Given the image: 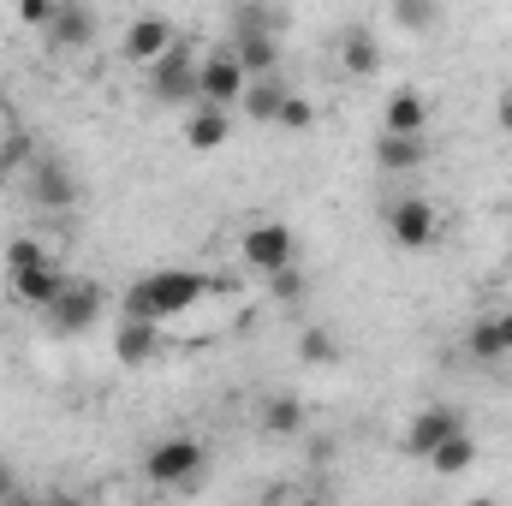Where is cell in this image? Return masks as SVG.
Here are the masks:
<instances>
[{"label": "cell", "mask_w": 512, "mask_h": 506, "mask_svg": "<svg viewBox=\"0 0 512 506\" xmlns=\"http://www.w3.org/2000/svg\"><path fill=\"white\" fill-rule=\"evenodd\" d=\"M203 292H209V274H197V268H155V274H143V280L126 292L120 316L167 322V316H185Z\"/></svg>", "instance_id": "6da1fadb"}, {"label": "cell", "mask_w": 512, "mask_h": 506, "mask_svg": "<svg viewBox=\"0 0 512 506\" xmlns=\"http://www.w3.org/2000/svg\"><path fill=\"white\" fill-rule=\"evenodd\" d=\"M6 286H12L18 304L48 310V304L60 298V286H66V268L42 251L36 239H12V245H6Z\"/></svg>", "instance_id": "7a4b0ae2"}, {"label": "cell", "mask_w": 512, "mask_h": 506, "mask_svg": "<svg viewBox=\"0 0 512 506\" xmlns=\"http://www.w3.org/2000/svg\"><path fill=\"white\" fill-rule=\"evenodd\" d=\"M203 465H209V447H203L197 435H167V441H155L149 459H143V471H149L155 489H185V483L203 477Z\"/></svg>", "instance_id": "3957f363"}, {"label": "cell", "mask_w": 512, "mask_h": 506, "mask_svg": "<svg viewBox=\"0 0 512 506\" xmlns=\"http://www.w3.org/2000/svg\"><path fill=\"white\" fill-rule=\"evenodd\" d=\"M233 54L245 72H274L280 66V42H274V12L268 6H239L233 12Z\"/></svg>", "instance_id": "277c9868"}, {"label": "cell", "mask_w": 512, "mask_h": 506, "mask_svg": "<svg viewBox=\"0 0 512 506\" xmlns=\"http://www.w3.org/2000/svg\"><path fill=\"white\" fill-rule=\"evenodd\" d=\"M387 239H393L399 251H429V245L441 239L435 203H429V197H399V203L387 209Z\"/></svg>", "instance_id": "5b68a950"}, {"label": "cell", "mask_w": 512, "mask_h": 506, "mask_svg": "<svg viewBox=\"0 0 512 506\" xmlns=\"http://www.w3.org/2000/svg\"><path fill=\"white\" fill-rule=\"evenodd\" d=\"M149 96L155 102H167V108H185V102H197V60L173 42L161 60H149Z\"/></svg>", "instance_id": "8992f818"}, {"label": "cell", "mask_w": 512, "mask_h": 506, "mask_svg": "<svg viewBox=\"0 0 512 506\" xmlns=\"http://www.w3.org/2000/svg\"><path fill=\"white\" fill-rule=\"evenodd\" d=\"M42 316H48V328H54V334H84V328H96V316H102V286H90V280H72V274H66L60 298H54Z\"/></svg>", "instance_id": "52a82bcc"}, {"label": "cell", "mask_w": 512, "mask_h": 506, "mask_svg": "<svg viewBox=\"0 0 512 506\" xmlns=\"http://www.w3.org/2000/svg\"><path fill=\"white\" fill-rule=\"evenodd\" d=\"M245 84H251V72L239 66L233 48H221V54H209V60L197 66V102H221V108H233V102L245 96Z\"/></svg>", "instance_id": "ba28073f"}, {"label": "cell", "mask_w": 512, "mask_h": 506, "mask_svg": "<svg viewBox=\"0 0 512 506\" xmlns=\"http://www.w3.org/2000/svg\"><path fill=\"white\" fill-rule=\"evenodd\" d=\"M245 262H251L256 274H280V268H292V262H298V239H292V227H280V221H256L251 233H245Z\"/></svg>", "instance_id": "9c48e42d"}, {"label": "cell", "mask_w": 512, "mask_h": 506, "mask_svg": "<svg viewBox=\"0 0 512 506\" xmlns=\"http://www.w3.org/2000/svg\"><path fill=\"white\" fill-rule=\"evenodd\" d=\"M161 352H167L161 322H143V316H120V322H114V358H120V364L143 370V364H155Z\"/></svg>", "instance_id": "30bf717a"}, {"label": "cell", "mask_w": 512, "mask_h": 506, "mask_svg": "<svg viewBox=\"0 0 512 506\" xmlns=\"http://www.w3.org/2000/svg\"><path fill=\"white\" fill-rule=\"evenodd\" d=\"M30 197H36L42 209H72V203H78V179H72V167L54 161V155H36V161H30Z\"/></svg>", "instance_id": "8fae6325"}, {"label": "cell", "mask_w": 512, "mask_h": 506, "mask_svg": "<svg viewBox=\"0 0 512 506\" xmlns=\"http://www.w3.org/2000/svg\"><path fill=\"white\" fill-rule=\"evenodd\" d=\"M465 429V417L453 411V405H423L417 417H411V429H405V453H417V459H429L447 435H459Z\"/></svg>", "instance_id": "7c38bea8"}, {"label": "cell", "mask_w": 512, "mask_h": 506, "mask_svg": "<svg viewBox=\"0 0 512 506\" xmlns=\"http://www.w3.org/2000/svg\"><path fill=\"white\" fill-rule=\"evenodd\" d=\"M423 161H429L423 131H382V137H376V167H382V173H417Z\"/></svg>", "instance_id": "4fadbf2b"}, {"label": "cell", "mask_w": 512, "mask_h": 506, "mask_svg": "<svg viewBox=\"0 0 512 506\" xmlns=\"http://www.w3.org/2000/svg\"><path fill=\"white\" fill-rule=\"evenodd\" d=\"M60 48H84L90 36H96V12L84 6V0H54V18L42 24Z\"/></svg>", "instance_id": "5bb4252c"}, {"label": "cell", "mask_w": 512, "mask_h": 506, "mask_svg": "<svg viewBox=\"0 0 512 506\" xmlns=\"http://www.w3.org/2000/svg\"><path fill=\"white\" fill-rule=\"evenodd\" d=\"M340 66H346L352 78H376V66H382V42H376L370 24H346V36H340Z\"/></svg>", "instance_id": "9a60e30c"}, {"label": "cell", "mask_w": 512, "mask_h": 506, "mask_svg": "<svg viewBox=\"0 0 512 506\" xmlns=\"http://www.w3.org/2000/svg\"><path fill=\"white\" fill-rule=\"evenodd\" d=\"M167 48H173V24H167V18H155V12H149V18H137V24L126 30V54L137 60V66L161 60Z\"/></svg>", "instance_id": "2e32d148"}, {"label": "cell", "mask_w": 512, "mask_h": 506, "mask_svg": "<svg viewBox=\"0 0 512 506\" xmlns=\"http://www.w3.org/2000/svg\"><path fill=\"white\" fill-rule=\"evenodd\" d=\"M239 102H245V114H251L256 126H274V114H280V102H286V84H280L274 72H256Z\"/></svg>", "instance_id": "e0dca14e"}, {"label": "cell", "mask_w": 512, "mask_h": 506, "mask_svg": "<svg viewBox=\"0 0 512 506\" xmlns=\"http://www.w3.org/2000/svg\"><path fill=\"white\" fill-rule=\"evenodd\" d=\"M227 108L221 102H197V114H191V126H185V143L191 149H221L227 143Z\"/></svg>", "instance_id": "ac0fdd59"}, {"label": "cell", "mask_w": 512, "mask_h": 506, "mask_svg": "<svg viewBox=\"0 0 512 506\" xmlns=\"http://www.w3.org/2000/svg\"><path fill=\"white\" fill-rule=\"evenodd\" d=\"M429 126V102L417 90H393L382 108V131H423Z\"/></svg>", "instance_id": "d6986e66"}, {"label": "cell", "mask_w": 512, "mask_h": 506, "mask_svg": "<svg viewBox=\"0 0 512 506\" xmlns=\"http://www.w3.org/2000/svg\"><path fill=\"white\" fill-rule=\"evenodd\" d=\"M471 465H477V441H471V429L447 435V441L429 453V471H441V477H465Z\"/></svg>", "instance_id": "ffe728a7"}, {"label": "cell", "mask_w": 512, "mask_h": 506, "mask_svg": "<svg viewBox=\"0 0 512 506\" xmlns=\"http://www.w3.org/2000/svg\"><path fill=\"white\" fill-rule=\"evenodd\" d=\"M262 429H268V435H304V405H298L292 393H274V399L262 405Z\"/></svg>", "instance_id": "44dd1931"}, {"label": "cell", "mask_w": 512, "mask_h": 506, "mask_svg": "<svg viewBox=\"0 0 512 506\" xmlns=\"http://www.w3.org/2000/svg\"><path fill=\"white\" fill-rule=\"evenodd\" d=\"M393 24L411 36H435L441 24V0H393Z\"/></svg>", "instance_id": "7402d4cb"}, {"label": "cell", "mask_w": 512, "mask_h": 506, "mask_svg": "<svg viewBox=\"0 0 512 506\" xmlns=\"http://www.w3.org/2000/svg\"><path fill=\"white\" fill-rule=\"evenodd\" d=\"M465 346H471V358H477V364H495V358H507V352H512L501 316H483V322L471 328V340H465Z\"/></svg>", "instance_id": "603a6c76"}, {"label": "cell", "mask_w": 512, "mask_h": 506, "mask_svg": "<svg viewBox=\"0 0 512 506\" xmlns=\"http://www.w3.org/2000/svg\"><path fill=\"white\" fill-rule=\"evenodd\" d=\"M298 358L316 364V370H328V364H340V346H334L328 328H304V334H298Z\"/></svg>", "instance_id": "cb8c5ba5"}, {"label": "cell", "mask_w": 512, "mask_h": 506, "mask_svg": "<svg viewBox=\"0 0 512 506\" xmlns=\"http://www.w3.org/2000/svg\"><path fill=\"white\" fill-rule=\"evenodd\" d=\"M274 126H280V131H310V126H316V108H310L304 96H292V90H286V102H280Z\"/></svg>", "instance_id": "d4e9b609"}, {"label": "cell", "mask_w": 512, "mask_h": 506, "mask_svg": "<svg viewBox=\"0 0 512 506\" xmlns=\"http://www.w3.org/2000/svg\"><path fill=\"white\" fill-rule=\"evenodd\" d=\"M268 280H274V298H280V304H304V298H310V280H304V268H298V262H292V268H280V274H268Z\"/></svg>", "instance_id": "484cf974"}, {"label": "cell", "mask_w": 512, "mask_h": 506, "mask_svg": "<svg viewBox=\"0 0 512 506\" xmlns=\"http://www.w3.org/2000/svg\"><path fill=\"white\" fill-rule=\"evenodd\" d=\"M18 18H24V24H36V30H42V24H48V18H54V0H18Z\"/></svg>", "instance_id": "4316f807"}, {"label": "cell", "mask_w": 512, "mask_h": 506, "mask_svg": "<svg viewBox=\"0 0 512 506\" xmlns=\"http://www.w3.org/2000/svg\"><path fill=\"white\" fill-rule=\"evenodd\" d=\"M12 495H18V477H12V471H6V459H0V501H12Z\"/></svg>", "instance_id": "83f0119b"}, {"label": "cell", "mask_w": 512, "mask_h": 506, "mask_svg": "<svg viewBox=\"0 0 512 506\" xmlns=\"http://www.w3.org/2000/svg\"><path fill=\"white\" fill-rule=\"evenodd\" d=\"M495 120H501V131H512V96L501 102V114H495Z\"/></svg>", "instance_id": "f1b7e54d"}]
</instances>
